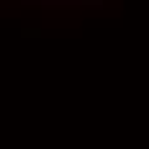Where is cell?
Instances as JSON below:
<instances>
[{"mask_svg": "<svg viewBox=\"0 0 149 149\" xmlns=\"http://www.w3.org/2000/svg\"><path fill=\"white\" fill-rule=\"evenodd\" d=\"M80 3H90V0H80Z\"/></svg>", "mask_w": 149, "mask_h": 149, "instance_id": "1", "label": "cell"}]
</instances>
